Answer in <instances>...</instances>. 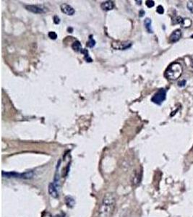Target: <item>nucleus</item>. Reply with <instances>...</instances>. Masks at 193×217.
Listing matches in <instances>:
<instances>
[{
    "label": "nucleus",
    "mask_w": 193,
    "mask_h": 217,
    "mask_svg": "<svg viewBox=\"0 0 193 217\" xmlns=\"http://www.w3.org/2000/svg\"><path fill=\"white\" fill-rule=\"evenodd\" d=\"M156 12H158V14H162L164 12V10H163V7L161 6V5H159L156 9Z\"/></svg>",
    "instance_id": "nucleus-17"
},
{
    "label": "nucleus",
    "mask_w": 193,
    "mask_h": 217,
    "mask_svg": "<svg viewBox=\"0 0 193 217\" xmlns=\"http://www.w3.org/2000/svg\"><path fill=\"white\" fill-rule=\"evenodd\" d=\"M183 69L180 63L174 62L168 67L165 72V76L169 80H176L182 75Z\"/></svg>",
    "instance_id": "nucleus-2"
},
{
    "label": "nucleus",
    "mask_w": 193,
    "mask_h": 217,
    "mask_svg": "<svg viewBox=\"0 0 193 217\" xmlns=\"http://www.w3.org/2000/svg\"><path fill=\"white\" fill-rule=\"evenodd\" d=\"M132 43L129 41H114L111 43V46L114 49L117 50H125L127 49L130 48Z\"/></svg>",
    "instance_id": "nucleus-4"
},
{
    "label": "nucleus",
    "mask_w": 193,
    "mask_h": 217,
    "mask_svg": "<svg viewBox=\"0 0 193 217\" xmlns=\"http://www.w3.org/2000/svg\"><path fill=\"white\" fill-rule=\"evenodd\" d=\"M187 8L189 9L191 12H193V2H189L187 5Z\"/></svg>",
    "instance_id": "nucleus-18"
},
{
    "label": "nucleus",
    "mask_w": 193,
    "mask_h": 217,
    "mask_svg": "<svg viewBox=\"0 0 193 217\" xmlns=\"http://www.w3.org/2000/svg\"><path fill=\"white\" fill-rule=\"evenodd\" d=\"M182 37V32L179 29L174 30L171 36H169V42L170 43H175L178 41L179 40L181 39Z\"/></svg>",
    "instance_id": "nucleus-7"
},
{
    "label": "nucleus",
    "mask_w": 193,
    "mask_h": 217,
    "mask_svg": "<svg viewBox=\"0 0 193 217\" xmlns=\"http://www.w3.org/2000/svg\"><path fill=\"white\" fill-rule=\"evenodd\" d=\"M26 8L28 10H29L30 12L35 14H42L46 12V10H45L46 8L41 6H38V5H27Z\"/></svg>",
    "instance_id": "nucleus-5"
},
{
    "label": "nucleus",
    "mask_w": 193,
    "mask_h": 217,
    "mask_svg": "<svg viewBox=\"0 0 193 217\" xmlns=\"http://www.w3.org/2000/svg\"><path fill=\"white\" fill-rule=\"evenodd\" d=\"M144 14H145V12H144L143 10L140 11V17H142V16H143Z\"/></svg>",
    "instance_id": "nucleus-22"
},
{
    "label": "nucleus",
    "mask_w": 193,
    "mask_h": 217,
    "mask_svg": "<svg viewBox=\"0 0 193 217\" xmlns=\"http://www.w3.org/2000/svg\"><path fill=\"white\" fill-rule=\"evenodd\" d=\"M144 24H145V28L148 30V32L153 33L152 28H151V20L150 18H146L144 21Z\"/></svg>",
    "instance_id": "nucleus-11"
},
{
    "label": "nucleus",
    "mask_w": 193,
    "mask_h": 217,
    "mask_svg": "<svg viewBox=\"0 0 193 217\" xmlns=\"http://www.w3.org/2000/svg\"><path fill=\"white\" fill-rule=\"evenodd\" d=\"M54 22L55 24H59V23H60V19H59L58 16L55 15L54 17Z\"/></svg>",
    "instance_id": "nucleus-19"
},
{
    "label": "nucleus",
    "mask_w": 193,
    "mask_h": 217,
    "mask_svg": "<svg viewBox=\"0 0 193 217\" xmlns=\"http://www.w3.org/2000/svg\"><path fill=\"white\" fill-rule=\"evenodd\" d=\"M185 84H186V81L185 80H182L179 81V82L178 83V86L179 87H184L185 86Z\"/></svg>",
    "instance_id": "nucleus-20"
},
{
    "label": "nucleus",
    "mask_w": 193,
    "mask_h": 217,
    "mask_svg": "<svg viewBox=\"0 0 193 217\" xmlns=\"http://www.w3.org/2000/svg\"><path fill=\"white\" fill-rule=\"evenodd\" d=\"M48 37H49L51 39L55 40L57 39V34L54 31H50L48 33Z\"/></svg>",
    "instance_id": "nucleus-15"
},
{
    "label": "nucleus",
    "mask_w": 193,
    "mask_h": 217,
    "mask_svg": "<svg viewBox=\"0 0 193 217\" xmlns=\"http://www.w3.org/2000/svg\"><path fill=\"white\" fill-rule=\"evenodd\" d=\"M66 202H67V205L69 206V207H70H70L73 206L74 203H75V202H74L73 198H72L71 197H70V196L67 197V198H66Z\"/></svg>",
    "instance_id": "nucleus-14"
},
{
    "label": "nucleus",
    "mask_w": 193,
    "mask_h": 217,
    "mask_svg": "<svg viewBox=\"0 0 193 217\" xmlns=\"http://www.w3.org/2000/svg\"><path fill=\"white\" fill-rule=\"evenodd\" d=\"M166 96H167V91L164 88H160L154 94V96L151 99V101L154 104L158 105H160L163 102V101L166 99Z\"/></svg>",
    "instance_id": "nucleus-3"
},
{
    "label": "nucleus",
    "mask_w": 193,
    "mask_h": 217,
    "mask_svg": "<svg viewBox=\"0 0 193 217\" xmlns=\"http://www.w3.org/2000/svg\"><path fill=\"white\" fill-rule=\"evenodd\" d=\"M48 192H49L50 195H51L53 198H57L59 196L58 191H57V187L54 183H51L48 186Z\"/></svg>",
    "instance_id": "nucleus-9"
},
{
    "label": "nucleus",
    "mask_w": 193,
    "mask_h": 217,
    "mask_svg": "<svg viewBox=\"0 0 193 217\" xmlns=\"http://www.w3.org/2000/svg\"><path fill=\"white\" fill-rule=\"evenodd\" d=\"M95 45V40L93 39V36H89V39H88V42L86 43V46L88 47V48H93L94 47Z\"/></svg>",
    "instance_id": "nucleus-13"
},
{
    "label": "nucleus",
    "mask_w": 193,
    "mask_h": 217,
    "mask_svg": "<svg viewBox=\"0 0 193 217\" xmlns=\"http://www.w3.org/2000/svg\"><path fill=\"white\" fill-rule=\"evenodd\" d=\"M72 48H73L74 51H75V52H80V53H82V50H83V49L82 48V46H81V43H80V41H75V42L73 43Z\"/></svg>",
    "instance_id": "nucleus-10"
},
{
    "label": "nucleus",
    "mask_w": 193,
    "mask_h": 217,
    "mask_svg": "<svg viewBox=\"0 0 193 217\" xmlns=\"http://www.w3.org/2000/svg\"><path fill=\"white\" fill-rule=\"evenodd\" d=\"M42 217H51V214H50L49 213L46 212H46H44V213H43Z\"/></svg>",
    "instance_id": "nucleus-21"
},
{
    "label": "nucleus",
    "mask_w": 193,
    "mask_h": 217,
    "mask_svg": "<svg viewBox=\"0 0 193 217\" xmlns=\"http://www.w3.org/2000/svg\"><path fill=\"white\" fill-rule=\"evenodd\" d=\"M116 203V197L114 193H106L103 198L99 208V216L111 217L114 212Z\"/></svg>",
    "instance_id": "nucleus-1"
},
{
    "label": "nucleus",
    "mask_w": 193,
    "mask_h": 217,
    "mask_svg": "<svg viewBox=\"0 0 193 217\" xmlns=\"http://www.w3.org/2000/svg\"><path fill=\"white\" fill-rule=\"evenodd\" d=\"M61 10L63 13L67 14V15H73L75 13V10L73 7L67 4H62L61 5Z\"/></svg>",
    "instance_id": "nucleus-6"
},
{
    "label": "nucleus",
    "mask_w": 193,
    "mask_h": 217,
    "mask_svg": "<svg viewBox=\"0 0 193 217\" xmlns=\"http://www.w3.org/2000/svg\"><path fill=\"white\" fill-rule=\"evenodd\" d=\"M145 5H146V6L148 7V8H151V7H153V6H154L155 3H154V1H151V0H148V1H146Z\"/></svg>",
    "instance_id": "nucleus-16"
},
{
    "label": "nucleus",
    "mask_w": 193,
    "mask_h": 217,
    "mask_svg": "<svg viewBox=\"0 0 193 217\" xmlns=\"http://www.w3.org/2000/svg\"><path fill=\"white\" fill-rule=\"evenodd\" d=\"M114 7V3L112 1H106L101 3V8L104 11H109L113 10Z\"/></svg>",
    "instance_id": "nucleus-8"
},
{
    "label": "nucleus",
    "mask_w": 193,
    "mask_h": 217,
    "mask_svg": "<svg viewBox=\"0 0 193 217\" xmlns=\"http://www.w3.org/2000/svg\"><path fill=\"white\" fill-rule=\"evenodd\" d=\"M191 24H192V21H191L189 19H188V18H185V19L182 20V28H189V27L191 26Z\"/></svg>",
    "instance_id": "nucleus-12"
}]
</instances>
